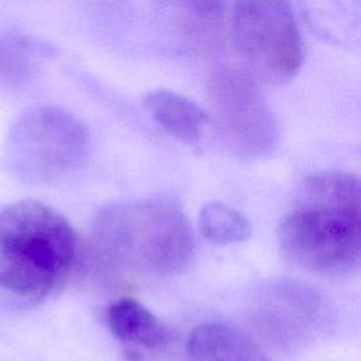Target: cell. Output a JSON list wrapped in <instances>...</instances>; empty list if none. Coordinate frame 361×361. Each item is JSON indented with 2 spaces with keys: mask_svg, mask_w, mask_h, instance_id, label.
I'll use <instances>...</instances> for the list:
<instances>
[{
  "mask_svg": "<svg viewBox=\"0 0 361 361\" xmlns=\"http://www.w3.org/2000/svg\"><path fill=\"white\" fill-rule=\"evenodd\" d=\"M185 353L188 361H271L248 334L220 322L196 326L188 337Z\"/></svg>",
  "mask_w": 361,
  "mask_h": 361,
  "instance_id": "obj_9",
  "label": "cell"
},
{
  "mask_svg": "<svg viewBox=\"0 0 361 361\" xmlns=\"http://www.w3.org/2000/svg\"><path fill=\"white\" fill-rule=\"evenodd\" d=\"M87 261L113 279L182 272L193 257L190 224L180 207L159 197L104 207L90 234Z\"/></svg>",
  "mask_w": 361,
  "mask_h": 361,
  "instance_id": "obj_1",
  "label": "cell"
},
{
  "mask_svg": "<svg viewBox=\"0 0 361 361\" xmlns=\"http://www.w3.org/2000/svg\"><path fill=\"white\" fill-rule=\"evenodd\" d=\"M109 333L128 350L161 351L172 340L169 327L148 307L133 298H120L104 309Z\"/></svg>",
  "mask_w": 361,
  "mask_h": 361,
  "instance_id": "obj_8",
  "label": "cell"
},
{
  "mask_svg": "<svg viewBox=\"0 0 361 361\" xmlns=\"http://www.w3.org/2000/svg\"><path fill=\"white\" fill-rule=\"evenodd\" d=\"M200 234L210 243L226 245L247 240L251 234L248 220L233 207L220 202L206 203L197 219Z\"/></svg>",
  "mask_w": 361,
  "mask_h": 361,
  "instance_id": "obj_11",
  "label": "cell"
},
{
  "mask_svg": "<svg viewBox=\"0 0 361 361\" xmlns=\"http://www.w3.org/2000/svg\"><path fill=\"white\" fill-rule=\"evenodd\" d=\"M145 109L172 137L195 144L209 123L207 114L188 97L171 90H157L145 96Z\"/></svg>",
  "mask_w": 361,
  "mask_h": 361,
  "instance_id": "obj_10",
  "label": "cell"
},
{
  "mask_svg": "<svg viewBox=\"0 0 361 361\" xmlns=\"http://www.w3.org/2000/svg\"><path fill=\"white\" fill-rule=\"evenodd\" d=\"M214 123L224 144L244 158L269 154L278 140V126L257 80L245 71L223 68L207 82Z\"/></svg>",
  "mask_w": 361,
  "mask_h": 361,
  "instance_id": "obj_6",
  "label": "cell"
},
{
  "mask_svg": "<svg viewBox=\"0 0 361 361\" xmlns=\"http://www.w3.org/2000/svg\"><path fill=\"white\" fill-rule=\"evenodd\" d=\"M360 235V179L347 172L306 179L278 226L285 257L323 276H343L358 268Z\"/></svg>",
  "mask_w": 361,
  "mask_h": 361,
  "instance_id": "obj_2",
  "label": "cell"
},
{
  "mask_svg": "<svg viewBox=\"0 0 361 361\" xmlns=\"http://www.w3.org/2000/svg\"><path fill=\"white\" fill-rule=\"evenodd\" d=\"M319 316L320 303L316 293L292 281L271 285L257 307L258 324L269 337L283 344L306 337Z\"/></svg>",
  "mask_w": 361,
  "mask_h": 361,
  "instance_id": "obj_7",
  "label": "cell"
},
{
  "mask_svg": "<svg viewBox=\"0 0 361 361\" xmlns=\"http://www.w3.org/2000/svg\"><path fill=\"white\" fill-rule=\"evenodd\" d=\"M235 51L255 80L282 83L299 71L302 39L286 1H238L231 14Z\"/></svg>",
  "mask_w": 361,
  "mask_h": 361,
  "instance_id": "obj_5",
  "label": "cell"
},
{
  "mask_svg": "<svg viewBox=\"0 0 361 361\" xmlns=\"http://www.w3.org/2000/svg\"><path fill=\"white\" fill-rule=\"evenodd\" d=\"M78 251L71 223L51 206L27 199L0 213V305L35 306L66 282Z\"/></svg>",
  "mask_w": 361,
  "mask_h": 361,
  "instance_id": "obj_3",
  "label": "cell"
},
{
  "mask_svg": "<svg viewBox=\"0 0 361 361\" xmlns=\"http://www.w3.org/2000/svg\"><path fill=\"white\" fill-rule=\"evenodd\" d=\"M89 133L71 113L41 106L13 126L4 147L6 162L18 176L52 182L78 171L87 159Z\"/></svg>",
  "mask_w": 361,
  "mask_h": 361,
  "instance_id": "obj_4",
  "label": "cell"
}]
</instances>
